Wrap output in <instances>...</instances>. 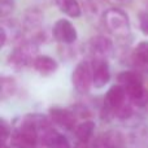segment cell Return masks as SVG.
Here are the masks:
<instances>
[{"label": "cell", "instance_id": "1", "mask_svg": "<svg viewBox=\"0 0 148 148\" xmlns=\"http://www.w3.org/2000/svg\"><path fill=\"white\" fill-rule=\"evenodd\" d=\"M104 26L112 35L117 38H127L130 35L129 16L120 8H109L103 13Z\"/></svg>", "mask_w": 148, "mask_h": 148}, {"label": "cell", "instance_id": "2", "mask_svg": "<svg viewBox=\"0 0 148 148\" xmlns=\"http://www.w3.org/2000/svg\"><path fill=\"white\" fill-rule=\"evenodd\" d=\"M36 52H38V47L33 40L23 42L8 56V64L12 65L14 69H22L33 64L36 57Z\"/></svg>", "mask_w": 148, "mask_h": 148}, {"label": "cell", "instance_id": "3", "mask_svg": "<svg viewBox=\"0 0 148 148\" xmlns=\"http://www.w3.org/2000/svg\"><path fill=\"white\" fill-rule=\"evenodd\" d=\"M72 83L74 88L81 94L88 92L91 86H94L91 64L88 61H81L75 66L72 73Z\"/></svg>", "mask_w": 148, "mask_h": 148}, {"label": "cell", "instance_id": "4", "mask_svg": "<svg viewBox=\"0 0 148 148\" xmlns=\"http://www.w3.org/2000/svg\"><path fill=\"white\" fill-rule=\"evenodd\" d=\"M39 134L27 125L18 122V126L12 134V143L17 148H35Z\"/></svg>", "mask_w": 148, "mask_h": 148}, {"label": "cell", "instance_id": "5", "mask_svg": "<svg viewBox=\"0 0 148 148\" xmlns=\"http://www.w3.org/2000/svg\"><path fill=\"white\" fill-rule=\"evenodd\" d=\"M52 35H53L55 40L61 44H73L77 40L78 33L70 21L61 18L55 22L53 27H52Z\"/></svg>", "mask_w": 148, "mask_h": 148}, {"label": "cell", "instance_id": "6", "mask_svg": "<svg viewBox=\"0 0 148 148\" xmlns=\"http://www.w3.org/2000/svg\"><path fill=\"white\" fill-rule=\"evenodd\" d=\"M90 64H91V70H92L94 87L101 88V87H104L110 79L109 65H108V62H107V59L94 57Z\"/></svg>", "mask_w": 148, "mask_h": 148}, {"label": "cell", "instance_id": "7", "mask_svg": "<svg viewBox=\"0 0 148 148\" xmlns=\"http://www.w3.org/2000/svg\"><path fill=\"white\" fill-rule=\"evenodd\" d=\"M49 118L53 123L64 130H73L75 129V116L72 110L64 108L53 107L49 109Z\"/></svg>", "mask_w": 148, "mask_h": 148}, {"label": "cell", "instance_id": "8", "mask_svg": "<svg viewBox=\"0 0 148 148\" xmlns=\"http://www.w3.org/2000/svg\"><path fill=\"white\" fill-rule=\"evenodd\" d=\"M88 51L91 52L92 57L107 59V57L112 56L113 53V43L110 39L103 35L94 36L88 42Z\"/></svg>", "mask_w": 148, "mask_h": 148}, {"label": "cell", "instance_id": "9", "mask_svg": "<svg viewBox=\"0 0 148 148\" xmlns=\"http://www.w3.org/2000/svg\"><path fill=\"white\" fill-rule=\"evenodd\" d=\"M127 97L129 96L125 87L118 83L108 90L107 95H105V103H107V107L114 112L116 109H118L120 107H122L123 104L127 103V100H126Z\"/></svg>", "mask_w": 148, "mask_h": 148}, {"label": "cell", "instance_id": "10", "mask_svg": "<svg viewBox=\"0 0 148 148\" xmlns=\"http://www.w3.org/2000/svg\"><path fill=\"white\" fill-rule=\"evenodd\" d=\"M51 118L49 116L47 117L46 114H40V113H33V114H26L22 120L20 121V123H23V125H27L30 127H33L34 130L38 131V134L44 133L46 130H48L51 126Z\"/></svg>", "mask_w": 148, "mask_h": 148}, {"label": "cell", "instance_id": "11", "mask_svg": "<svg viewBox=\"0 0 148 148\" xmlns=\"http://www.w3.org/2000/svg\"><path fill=\"white\" fill-rule=\"evenodd\" d=\"M33 66L42 75H49V74L56 72L57 68H59V64L52 57L47 56V55H40V56L35 57V60L33 62Z\"/></svg>", "mask_w": 148, "mask_h": 148}, {"label": "cell", "instance_id": "12", "mask_svg": "<svg viewBox=\"0 0 148 148\" xmlns=\"http://www.w3.org/2000/svg\"><path fill=\"white\" fill-rule=\"evenodd\" d=\"M42 138H43V143L48 148H70L68 139L51 127L42 133Z\"/></svg>", "mask_w": 148, "mask_h": 148}, {"label": "cell", "instance_id": "13", "mask_svg": "<svg viewBox=\"0 0 148 148\" xmlns=\"http://www.w3.org/2000/svg\"><path fill=\"white\" fill-rule=\"evenodd\" d=\"M57 8L66 16L78 18L82 14V8L78 0H55Z\"/></svg>", "mask_w": 148, "mask_h": 148}, {"label": "cell", "instance_id": "14", "mask_svg": "<svg viewBox=\"0 0 148 148\" xmlns=\"http://www.w3.org/2000/svg\"><path fill=\"white\" fill-rule=\"evenodd\" d=\"M94 130H95L94 121H83V122L79 123L78 126H75L74 133H75V136L79 142L87 143V142L91 139L92 134H94Z\"/></svg>", "mask_w": 148, "mask_h": 148}, {"label": "cell", "instance_id": "15", "mask_svg": "<svg viewBox=\"0 0 148 148\" xmlns=\"http://www.w3.org/2000/svg\"><path fill=\"white\" fill-rule=\"evenodd\" d=\"M117 82L120 84H122L125 88H129L131 86H135L138 83H143L140 75L135 72H131V70H126L122 72L117 75Z\"/></svg>", "mask_w": 148, "mask_h": 148}, {"label": "cell", "instance_id": "16", "mask_svg": "<svg viewBox=\"0 0 148 148\" xmlns=\"http://www.w3.org/2000/svg\"><path fill=\"white\" fill-rule=\"evenodd\" d=\"M133 60L139 66H148V42H140L135 47Z\"/></svg>", "mask_w": 148, "mask_h": 148}, {"label": "cell", "instance_id": "17", "mask_svg": "<svg viewBox=\"0 0 148 148\" xmlns=\"http://www.w3.org/2000/svg\"><path fill=\"white\" fill-rule=\"evenodd\" d=\"M43 21V13H40L38 9H30L25 14V26L27 29H35Z\"/></svg>", "mask_w": 148, "mask_h": 148}, {"label": "cell", "instance_id": "18", "mask_svg": "<svg viewBox=\"0 0 148 148\" xmlns=\"http://www.w3.org/2000/svg\"><path fill=\"white\" fill-rule=\"evenodd\" d=\"M81 5L88 14L96 16L101 10L103 5H104V0H81Z\"/></svg>", "mask_w": 148, "mask_h": 148}, {"label": "cell", "instance_id": "19", "mask_svg": "<svg viewBox=\"0 0 148 148\" xmlns=\"http://www.w3.org/2000/svg\"><path fill=\"white\" fill-rule=\"evenodd\" d=\"M16 82L10 77H1V99H7L16 92Z\"/></svg>", "mask_w": 148, "mask_h": 148}, {"label": "cell", "instance_id": "20", "mask_svg": "<svg viewBox=\"0 0 148 148\" xmlns=\"http://www.w3.org/2000/svg\"><path fill=\"white\" fill-rule=\"evenodd\" d=\"M14 9V0H0V13L1 17H7Z\"/></svg>", "mask_w": 148, "mask_h": 148}, {"label": "cell", "instance_id": "21", "mask_svg": "<svg viewBox=\"0 0 148 148\" xmlns=\"http://www.w3.org/2000/svg\"><path fill=\"white\" fill-rule=\"evenodd\" d=\"M138 21H139V29H140V31L144 35H148V12H146V10L139 12Z\"/></svg>", "mask_w": 148, "mask_h": 148}, {"label": "cell", "instance_id": "22", "mask_svg": "<svg viewBox=\"0 0 148 148\" xmlns=\"http://www.w3.org/2000/svg\"><path fill=\"white\" fill-rule=\"evenodd\" d=\"M9 126H8V123L5 122L4 118H1V127H0V130H1V144H5V142H7V138L8 135H10V130H9Z\"/></svg>", "mask_w": 148, "mask_h": 148}, {"label": "cell", "instance_id": "23", "mask_svg": "<svg viewBox=\"0 0 148 148\" xmlns=\"http://www.w3.org/2000/svg\"><path fill=\"white\" fill-rule=\"evenodd\" d=\"M5 42H7V30L4 26H1V47L5 46Z\"/></svg>", "mask_w": 148, "mask_h": 148}, {"label": "cell", "instance_id": "24", "mask_svg": "<svg viewBox=\"0 0 148 148\" xmlns=\"http://www.w3.org/2000/svg\"><path fill=\"white\" fill-rule=\"evenodd\" d=\"M110 1H114V3H117V4H126V3H129L130 0H110Z\"/></svg>", "mask_w": 148, "mask_h": 148}, {"label": "cell", "instance_id": "25", "mask_svg": "<svg viewBox=\"0 0 148 148\" xmlns=\"http://www.w3.org/2000/svg\"><path fill=\"white\" fill-rule=\"evenodd\" d=\"M1 148H10V147H8V146H5V144H1Z\"/></svg>", "mask_w": 148, "mask_h": 148}]
</instances>
